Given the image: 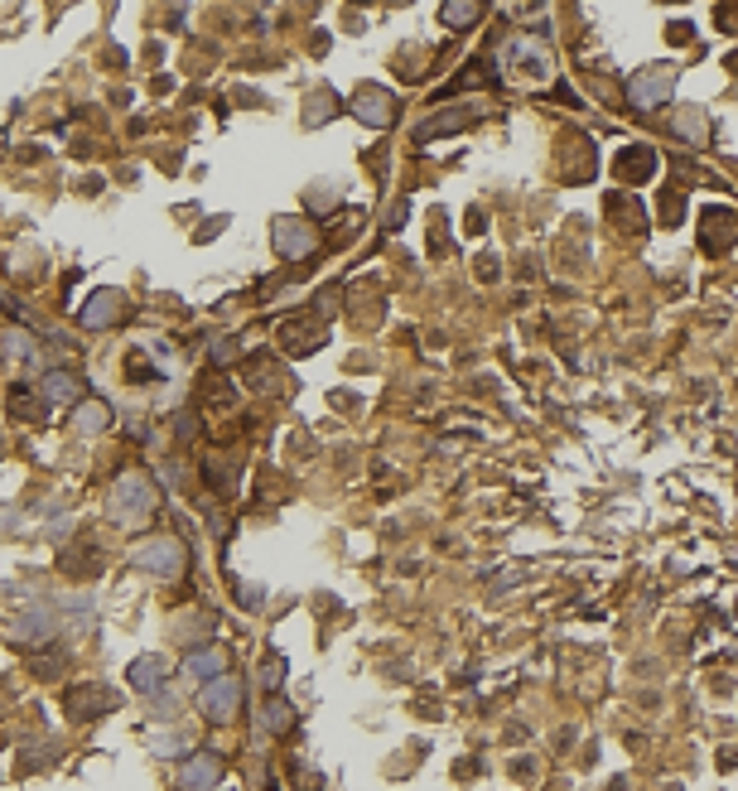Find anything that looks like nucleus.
Segmentation results:
<instances>
[{"label": "nucleus", "mask_w": 738, "mask_h": 791, "mask_svg": "<svg viewBox=\"0 0 738 791\" xmlns=\"http://www.w3.org/2000/svg\"><path fill=\"white\" fill-rule=\"evenodd\" d=\"M714 25L738 34V5H714Z\"/></svg>", "instance_id": "7c9ffc66"}, {"label": "nucleus", "mask_w": 738, "mask_h": 791, "mask_svg": "<svg viewBox=\"0 0 738 791\" xmlns=\"http://www.w3.org/2000/svg\"><path fill=\"white\" fill-rule=\"evenodd\" d=\"M656 169H661V155H656L652 145H623L613 155L618 184H647V179H656Z\"/></svg>", "instance_id": "9d476101"}, {"label": "nucleus", "mask_w": 738, "mask_h": 791, "mask_svg": "<svg viewBox=\"0 0 738 791\" xmlns=\"http://www.w3.org/2000/svg\"><path fill=\"white\" fill-rule=\"evenodd\" d=\"M681 213H685V193L666 189V198H661V222H681Z\"/></svg>", "instance_id": "c756f323"}, {"label": "nucleus", "mask_w": 738, "mask_h": 791, "mask_svg": "<svg viewBox=\"0 0 738 791\" xmlns=\"http://www.w3.org/2000/svg\"><path fill=\"white\" fill-rule=\"evenodd\" d=\"M676 97V63H652L628 78V102L637 111H661Z\"/></svg>", "instance_id": "f03ea898"}, {"label": "nucleus", "mask_w": 738, "mask_h": 791, "mask_svg": "<svg viewBox=\"0 0 738 791\" xmlns=\"http://www.w3.org/2000/svg\"><path fill=\"white\" fill-rule=\"evenodd\" d=\"M261 685H266L271 695L285 685V656H266V666H261Z\"/></svg>", "instance_id": "c85d7f7f"}, {"label": "nucleus", "mask_w": 738, "mask_h": 791, "mask_svg": "<svg viewBox=\"0 0 738 791\" xmlns=\"http://www.w3.org/2000/svg\"><path fill=\"white\" fill-rule=\"evenodd\" d=\"M155 507H160V492L155 483L145 478V473H121L116 483H111V521L116 526H140V521L155 517Z\"/></svg>", "instance_id": "f257e3e1"}, {"label": "nucleus", "mask_w": 738, "mask_h": 791, "mask_svg": "<svg viewBox=\"0 0 738 791\" xmlns=\"http://www.w3.org/2000/svg\"><path fill=\"white\" fill-rule=\"evenodd\" d=\"M164 681H169V666H164L160 656H136L131 661V685H136L140 695H160Z\"/></svg>", "instance_id": "f3484780"}, {"label": "nucleus", "mask_w": 738, "mask_h": 791, "mask_svg": "<svg viewBox=\"0 0 738 791\" xmlns=\"http://www.w3.org/2000/svg\"><path fill=\"white\" fill-rule=\"evenodd\" d=\"M121 705V695L107 690V685H68L63 690V714L73 719V724H92V719H102Z\"/></svg>", "instance_id": "20e7f679"}, {"label": "nucleus", "mask_w": 738, "mask_h": 791, "mask_svg": "<svg viewBox=\"0 0 738 791\" xmlns=\"http://www.w3.org/2000/svg\"><path fill=\"white\" fill-rule=\"evenodd\" d=\"M155 377H160V372H155L140 353H131V382H155Z\"/></svg>", "instance_id": "2f4dec72"}, {"label": "nucleus", "mask_w": 738, "mask_h": 791, "mask_svg": "<svg viewBox=\"0 0 738 791\" xmlns=\"http://www.w3.org/2000/svg\"><path fill=\"white\" fill-rule=\"evenodd\" d=\"M333 111H338V97H333L328 87H319V92L309 97V107H304V126H319V121L333 116Z\"/></svg>", "instance_id": "a878e982"}, {"label": "nucleus", "mask_w": 738, "mask_h": 791, "mask_svg": "<svg viewBox=\"0 0 738 791\" xmlns=\"http://www.w3.org/2000/svg\"><path fill=\"white\" fill-rule=\"evenodd\" d=\"M608 213H613V222H618L623 232H637V227H642V222L628 218V213H637V203H628L623 193H613V198H608Z\"/></svg>", "instance_id": "bb28decb"}, {"label": "nucleus", "mask_w": 738, "mask_h": 791, "mask_svg": "<svg viewBox=\"0 0 738 791\" xmlns=\"http://www.w3.org/2000/svg\"><path fill=\"white\" fill-rule=\"evenodd\" d=\"M406 213H410V203H406V198H401V203L391 208V218H386V227H401V222H406Z\"/></svg>", "instance_id": "473e14b6"}, {"label": "nucleus", "mask_w": 738, "mask_h": 791, "mask_svg": "<svg viewBox=\"0 0 738 791\" xmlns=\"http://www.w3.org/2000/svg\"><path fill=\"white\" fill-rule=\"evenodd\" d=\"M49 637H58V623L49 608H29L25 618H20V642H29V647H44Z\"/></svg>", "instance_id": "6ab92c4d"}, {"label": "nucleus", "mask_w": 738, "mask_h": 791, "mask_svg": "<svg viewBox=\"0 0 738 791\" xmlns=\"http://www.w3.org/2000/svg\"><path fill=\"white\" fill-rule=\"evenodd\" d=\"M671 131L685 140V145H695V150H705L714 140V126H710V111L700 107H681L676 111V121H671Z\"/></svg>", "instance_id": "4468645a"}, {"label": "nucleus", "mask_w": 738, "mask_h": 791, "mask_svg": "<svg viewBox=\"0 0 738 791\" xmlns=\"http://www.w3.org/2000/svg\"><path fill=\"white\" fill-rule=\"evenodd\" d=\"M184 676H198V681H218V676H227V652H222V647L189 652V661H184Z\"/></svg>", "instance_id": "a211bd4d"}, {"label": "nucleus", "mask_w": 738, "mask_h": 791, "mask_svg": "<svg viewBox=\"0 0 738 791\" xmlns=\"http://www.w3.org/2000/svg\"><path fill=\"white\" fill-rule=\"evenodd\" d=\"M353 116L362 126H372V131H386V126L396 121V97H391L386 87H357Z\"/></svg>", "instance_id": "9b49d317"}, {"label": "nucleus", "mask_w": 738, "mask_h": 791, "mask_svg": "<svg viewBox=\"0 0 738 791\" xmlns=\"http://www.w3.org/2000/svg\"><path fill=\"white\" fill-rule=\"evenodd\" d=\"M121 309H126L121 290H97V295L87 300V309H82V324H87V328H111L116 319H121Z\"/></svg>", "instance_id": "dca6fc26"}, {"label": "nucleus", "mask_w": 738, "mask_h": 791, "mask_svg": "<svg viewBox=\"0 0 738 791\" xmlns=\"http://www.w3.org/2000/svg\"><path fill=\"white\" fill-rule=\"evenodd\" d=\"M0 353H10V357H25V362H34V338H29L25 328H5V333H0Z\"/></svg>", "instance_id": "393cba45"}, {"label": "nucleus", "mask_w": 738, "mask_h": 791, "mask_svg": "<svg viewBox=\"0 0 738 791\" xmlns=\"http://www.w3.org/2000/svg\"><path fill=\"white\" fill-rule=\"evenodd\" d=\"M73 425H78L82 435H102L111 425V410H107V401H82L78 410H73Z\"/></svg>", "instance_id": "4be33fe9"}, {"label": "nucleus", "mask_w": 738, "mask_h": 791, "mask_svg": "<svg viewBox=\"0 0 738 791\" xmlns=\"http://www.w3.org/2000/svg\"><path fill=\"white\" fill-rule=\"evenodd\" d=\"M700 246L719 256V251H734L738 246V213L734 208H705V218H700Z\"/></svg>", "instance_id": "1a4fd4ad"}, {"label": "nucleus", "mask_w": 738, "mask_h": 791, "mask_svg": "<svg viewBox=\"0 0 738 791\" xmlns=\"http://www.w3.org/2000/svg\"><path fill=\"white\" fill-rule=\"evenodd\" d=\"M102 546H97V536H82L78 546H63V560H58V570L68 574V579H92V574H102Z\"/></svg>", "instance_id": "f8f14e48"}, {"label": "nucleus", "mask_w": 738, "mask_h": 791, "mask_svg": "<svg viewBox=\"0 0 738 791\" xmlns=\"http://www.w3.org/2000/svg\"><path fill=\"white\" fill-rule=\"evenodd\" d=\"M218 782H222L218 753H193L189 763L179 767V787L184 791H218Z\"/></svg>", "instance_id": "ddd939ff"}, {"label": "nucleus", "mask_w": 738, "mask_h": 791, "mask_svg": "<svg viewBox=\"0 0 738 791\" xmlns=\"http://www.w3.org/2000/svg\"><path fill=\"white\" fill-rule=\"evenodd\" d=\"M131 565L145 574H160V579H179V574L189 570V550L174 536H150V541H140L131 550Z\"/></svg>", "instance_id": "7ed1b4c3"}, {"label": "nucleus", "mask_w": 738, "mask_h": 791, "mask_svg": "<svg viewBox=\"0 0 738 791\" xmlns=\"http://www.w3.org/2000/svg\"><path fill=\"white\" fill-rule=\"evenodd\" d=\"M468 87H497V54H478L464 73H459V78L439 92V97H449V92H468Z\"/></svg>", "instance_id": "2eb2a0df"}, {"label": "nucleus", "mask_w": 738, "mask_h": 791, "mask_svg": "<svg viewBox=\"0 0 738 791\" xmlns=\"http://www.w3.org/2000/svg\"><path fill=\"white\" fill-rule=\"evenodd\" d=\"M666 39H671V44H685V39H690V25H666Z\"/></svg>", "instance_id": "72a5a7b5"}, {"label": "nucleus", "mask_w": 738, "mask_h": 791, "mask_svg": "<svg viewBox=\"0 0 738 791\" xmlns=\"http://www.w3.org/2000/svg\"><path fill=\"white\" fill-rule=\"evenodd\" d=\"M488 116V102H464V107H444L435 111L430 121H420V131H415V140L420 145H430V140L439 136H459V131H468L473 121H483Z\"/></svg>", "instance_id": "39448f33"}, {"label": "nucleus", "mask_w": 738, "mask_h": 791, "mask_svg": "<svg viewBox=\"0 0 738 791\" xmlns=\"http://www.w3.org/2000/svg\"><path fill=\"white\" fill-rule=\"evenodd\" d=\"M488 15V5H478V0H449V5H439V20H444V29H473L478 20Z\"/></svg>", "instance_id": "aec40b11"}, {"label": "nucleus", "mask_w": 738, "mask_h": 791, "mask_svg": "<svg viewBox=\"0 0 738 791\" xmlns=\"http://www.w3.org/2000/svg\"><path fill=\"white\" fill-rule=\"evenodd\" d=\"M502 58H507V68L512 73H521L526 82H541V78H550V49H546V39H526V34H517L507 49H502Z\"/></svg>", "instance_id": "0eeeda50"}, {"label": "nucleus", "mask_w": 738, "mask_h": 791, "mask_svg": "<svg viewBox=\"0 0 738 791\" xmlns=\"http://www.w3.org/2000/svg\"><path fill=\"white\" fill-rule=\"evenodd\" d=\"M237 705H242V681H237V676H218V681H203V690H198V710L208 714L213 724H227V719H237Z\"/></svg>", "instance_id": "6e6552de"}, {"label": "nucleus", "mask_w": 738, "mask_h": 791, "mask_svg": "<svg viewBox=\"0 0 738 791\" xmlns=\"http://www.w3.org/2000/svg\"><path fill=\"white\" fill-rule=\"evenodd\" d=\"M271 237H275V251H280L285 261H309V256L319 251V227L304 218H275Z\"/></svg>", "instance_id": "423d86ee"}, {"label": "nucleus", "mask_w": 738, "mask_h": 791, "mask_svg": "<svg viewBox=\"0 0 738 791\" xmlns=\"http://www.w3.org/2000/svg\"><path fill=\"white\" fill-rule=\"evenodd\" d=\"M261 724H266L271 734H290V729H295V705H290L285 695H271V705L261 710Z\"/></svg>", "instance_id": "b1692460"}, {"label": "nucleus", "mask_w": 738, "mask_h": 791, "mask_svg": "<svg viewBox=\"0 0 738 791\" xmlns=\"http://www.w3.org/2000/svg\"><path fill=\"white\" fill-rule=\"evenodd\" d=\"M0 454H5V439H0Z\"/></svg>", "instance_id": "f704fd0d"}, {"label": "nucleus", "mask_w": 738, "mask_h": 791, "mask_svg": "<svg viewBox=\"0 0 738 791\" xmlns=\"http://www.w3.org/2000/svg\"><path fill=\"white\" fill-rule=\"evenodd\" d=\"M44 396L54 401V406H82V382L73 377V372H49L44 377Z\"/></svg>", "instance_id": "412c9836"}, {"label": "nucleus", "mask_w": 738, "mask_h": 791, "mask_svg": "<svg viewBox=\"0 0 738 791\" xmlns=\"http://www.w3.org/2000/svg\"><path fill=\"white\" fill-rule=\"evenodd\" d=\"M63 666H68V656H63V652L34 656V676H39V681H58V676H63Z\"/></svg>", "instance_id": "cd10ccee"}, {"label": "nucleus", "mask_w": 738, "mask_h": 791, "mask_svg": "<svg viewBox=\"0 0 738 791\" xmlns=\"http://www.w3.org/2000/svg\"><path fill=\"white\" fill-rule=\"evenodd\" d=\"M10 415H15V420H29V425H39L49 410L39 406V396H34L29 386H10Z\"/></svg>", "instance_id": "5701e85b"}]
</instances>
